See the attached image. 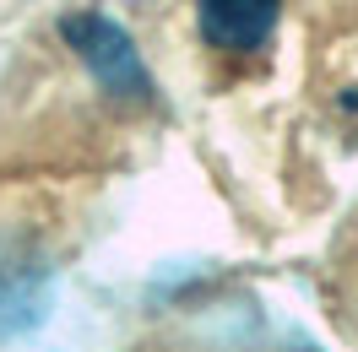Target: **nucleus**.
<instances>
[{
    "mask_svg": "<svg viewBox=\"0 0 358 352\" xmlns=\"http://www.w3.org/2000/svg\"><path fill=\"white\" fill-rule=\"evenodd\" d=\"M60 38L76 49V60L92 71V82L114 98H136V103H147L152 98V76L141 66V54H136L131 33L103 17V11H71L66 22H60Z\"/></svg>",
    "mask_w": 358,
    "mask_h": 352,
    "instance_id": "nucleus-1",
    "label": "nucleus"
},
{
    "mask_svg": "<svg viewBox=\"0 0 358 352\" xmlns=\"http://www.w3.org/2000/svg\"><path fill=\"white\" fill-rule=\"evenodd\" d=\"M282 0H196V22L212 49H255L277 27Z\"/></svg>",
    "mask_w": 358,
    "mask_h": 352,
    "instance_id": "nucleus-2",
    "label": "nucleus"
}]
</instances>
